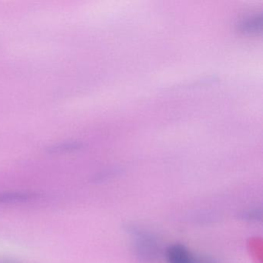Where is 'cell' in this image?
I'll return each instance as SVG.
<instances>
[{"label":"cell","instance_id":"1","mask_svg":"<svg viewBox=\"0 0 263 263\" xmlns=\"http://www.w3.org/2000/svg\"><path fill=\"white\" fill-rule=\"evenodd\" d=\"M126 232L132 239V249L141 263L156 262L163 253L162 246L158 237L147 229L135 226H126Z\"/></svg>","mask_w":263,"mask_h":263},{"label":"cell","instance_id":"2","mask_svg":"<svg viewBox=\"0 0 263 263\" xmlns=\"http://www.w3.org/2000/svg\"><path fill=\"white\" fill-rule=\"evenodd\" d=\"M41 194L33 191H4L0 192L1 205H16L27 204L40 200Z\"/></svg>","mask_w":263,"mask_h":263},{"label":"cell","instance_id":"3","mask_svg":"<svg viewBox=\"0 0 263 263\" xmlns=\"http://www.w3.org/2000/svg\"><path fill=\"white\" fill-rule=\"evenodd\" d=\"M167 263H193L195 254L179 243L171 245L165 250Z\"/></svg>","mask_w":263,"mask_h":263},{"label":"cell","instance_id":"4","mask_svg":"<svg viewBox=\"0 0 263 263\" xmlns=\"http://www.w3.org/2000/svg\"><path fill=\"white\" fill-rule=\"evenodd\" d=\"M262 13H254L248 15L237 23L236 27L239 31L245 33H255L262 29Z\"/></svg>","mask_w":263,"mask_h":263},{"label":"cell","instance_id":"5","mask_svg":"<svg viewBox=\"0 0 263 263\" xmlns=\"http://www.w3.org/2000/svg\"><path fill=\"white\" fill-rule=\"evenodd\" d=\"M82 144L77 141H72V142H64L63 144H59L58 145L53 146L50 148V152L51 153H64V152H71V151H76L82 147Z\"/></svg>","mask_w":263,"mask_h":263},{"label":"cell","instance_id":"6","mask_svg":"<svg viewBox=\"0 0 263 263\" xmlns=\"http://www.w3.org/2000/svg\"><path fill=\"white\" fill-rule=\"evenodd\" d=\"M239 218L241 220L251 222H257L262 219V210L261 209H252L245 211L240 214Z\"/></svg>","mask_w":263,"mask_h":263},{"label":"cell","instance_id":"7","mask_svg":"<svg viewBox=\"0 0 263 263\" xmlns=\"http://www.w3.org/2000/svg\"><path fill=\"white\" fill-rule=\"evenodd\" d=\"M193 263H219L213 256L208 255H197L195 254Z\"/></svg>","mask_w":263,"mask_h":263},{"label":"cell","instance_id":"8","mask_svg":"<svg viewBox=\"0 0 263 263\" xmlns=\"http://www.w3.org/2000/svg\"><path fill=\"white\" fill-rule=\"evenodd\" d=\"M0 263H19L10 259H0Z\"/></svg>","mask_w":263,"mask_h":263}]
</instances>
